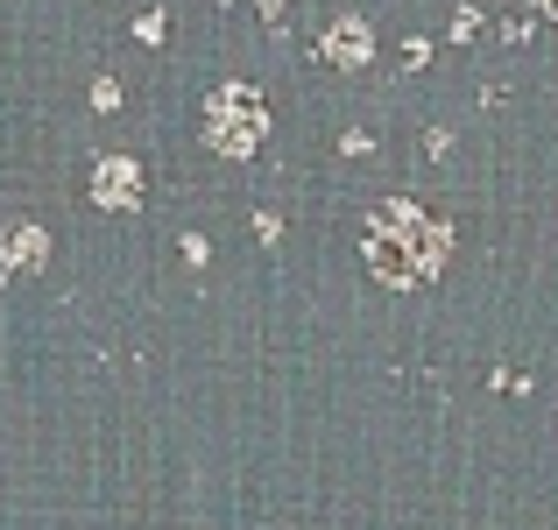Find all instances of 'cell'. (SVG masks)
Here are the masks:
<instances>
[{
	"instance_id": "obj_1",
	"label": "cell",
	"mask_w": 558,
	"mask_h": 530,
	"mask_svg": "<svg viewBox=\"0 0 558 530\" xmlns=\"http://www.w3.org/2000/svg\"><path fill=\"white\" fill-rule=\"evenodd\" d=\"M452 233L446 219H432L424 205H375L368 233H361V255H368V269L381 276V284H432L438 262H446Z\"/></svg>"
},
{
	"instance_id": "obj_2",
	"label": "cell",
	"mask_w": 558,
	"mask_h": 530,
	"mask_svg": "<svg viewBox=\"0 0 558 530\" xmlns=\"http://www.w3.org/2000/svg\"><path fill=\"white\" fill-rule=\"evenodd\" d=\"M205 142H213L219 156H255L262 142V93L255 85H227V93H213V113H205Z\"/></svg>"
},
{
	"instance_id": "obj_3",
	"label": "cell",
	"mask_w": 558,
	"mask_h": 530,
	"mask_svg": "<svg viewBox=\"0 0 558 530\" xmlns=\"http://www.w3.org/2000/svg\"><path fill=\"white\" fill-rule=\"evenodd\" d=\"M99 205H121V213H135V198H142V177L128 156H99Z\"/></svg>"
},
{
	"instance_id": "obj_4",
	"label": "cell",
	"mask_w": 558,
	"mask_h": 530,
	"mask_svg": "<svg viewBox=\"0 0 558 530\" xmlns=\"http://www.w3.org/2000/svg\"><path fill=\"white\" fill-rule=\"evenodd\" d=\"M326 57L332 64H368V22H332L326 28Z\"/></svg>"
},
{
	"instance_id": "obj_5",
	"label": "cell",
	"mask_w": 558,
	"mask_h": 530,
	"mask_svg": "<svg viewBox=\"0 0 558 530\" xmlns=\"http://www.w3.org/2000/svg\"><path fill=\"white\" fill-rule=\"evenodd\" d=\"M36 255H43V233L36 227H8V233H0V262H8V269H28Z\"/></svg>"
},
{
	"instance_id": "obj_6",
	"label": "cell",
	"mask_w": 558,
	"mask_h": 530,
	"mask_svg": "<svg viewBox=\"0 0 558 530\" xmlns=\"http://www.w3.org/2000/svg\"><path fill=\"white\" fill-rule=\"evenodd\" d=\"M545 14H558V0H545Z\"/></svg>"
}]
</instances>
